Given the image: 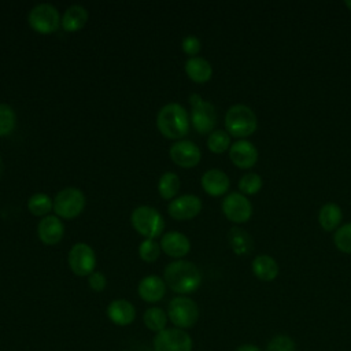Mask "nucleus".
Returning <instances> with one entry per match:
<instances>
[{"label":"nucleus","instance_id":"obj_1","mask_svg":"<svg viewBox=\"0 0 351 351\" xmlns=\"http://www.w3.org/2000/svg\"><path fill=\"white\" fill-rule=\"evenodd\" d=\"M166 285L181 295L195 292L202 284V273L197 266L189 261H174L165 269Z\"/></svg>","mask_w":351,"mask_h":351},{"label":"nucleus","instance_id":"obj_2","mask_svg":"<svg viewBox=\"0 0 351 351\" xmlns=\"http://www.w3.org/2000/svg\"><path fill=\"white\" fill-rule=\"evenodd\" d=\"M156 126L159 132L171 140L182 138L189 130V117L186 110L178 103H169L163 106L156 117Z\"/></svg>","mask_w":351,"mask_h":351},{"label":"nucleus","instance_id":"obj_3","mask_svg":"<svg viewBox=\"0 0 351 351\" xmlns=\"http://www.w3.org/2000/svg\"><path fill=\"white\" fill-rule=\"evenodd\" d=\"M225 128L229 136L245 138L258 128V118L254 110L245 104H233L225 114Z\"/></svg>","mask_w":351,"mask_h":351},{"label":"nucleus","instance_id":"obj_4","mask_svg":"<svg viewBox=\"0 0 351 351\" xmlns=\"http://www.w3.org/2000/svg\"><path fill=\"white\" fill-rule=\"evenodd\" d=\"M133 228L147 239H156L165 229V219L162 214L151 206H140L132 213Z\"/></svg>","mask_w":351,"mask_h":351},{"label":"nucleus","instance_id":"obj_5","mask_svg":"<svg viewBox=\"0 0 351 351\" xmlns=\"http://www.w3.org/2000/svg\"><path fill=\"white\" fill-rule=\"evenodd\" d=\"M167 317L176 328H192L199 319V307L195 300L186 296H176L167 307Z\"/></svg>","mask_w":351,"mask_h":351},{"label":"nucleus","instance_id":"obj_6","mask_svg":"<svg viewBox=\"0 0 351 351\" xmlns=\"http://www.w3.org/2000/svg\"><path fill=\"white\" fill-rule=\"evenodd\" d=\"M85 207V196L81 189L69 186L56 193L53 199V211L58 217L73 219L78 217Z\"/></svg>","mask_w":351,"mask_h":351},{"label":"nucleus","instance_id":"obj_7","mask_svg":"<svg viewBox=\"0 0 351 351\" xmlns=\"http://www.w3.org/2000/svg\"><path fill=\"white\" fill-rule=\"evenodd\" d=\"M189 103L192 106V126L200 134L211 133L217 125V111L214 104L203 100L199 93H192L189 96Z\"/></svg>","mask_w":351,"mask_h":351},{"label":"nucleus","instance_id":"obj_8","mask_svg":"<svg viewBox=\"0 0 351 351\" xmlns=\"http://www.w3.org/2000/svg\"><path fill=\"white\" fill-rule=\"evenodd\" d=\"M27 21L32 29L41 34H49L56 32L62 23L59 11L49 3H41L34 5L29 12Z\"/></svg>","mask_w":351,"mask_h":351},{"label":"nucleus","instance_id":"obj_9","mask_svg":"<svg viewBox=\"0 0 351 351\" xmlns=\"http://www.w3.org/2000/svg\"><path fill=\"white\" fill-rule=\"evenodd\" d=\"M192 337L180 328H166L154 337L155 351H192Z\"/></svg>","mask_w":351,"mask_h":351},{"label":"nucleus","instance_id":"obj_10","mask_svg":"<svg viewBox=\"0 0 351 351\" xmlns=\"http://www.w3.org/2000/svg\"><path fill=\"white\" fill-rule=\"evenodd\" d=\"M222 213L234 223H244L252 215V204L250 199L240 192H230L222 200Z\"/></svg>","mask_w":351,"mask_h":351},{"label":"nucleus","instance_id":"obj_11","mask_svg":"<svg viewBox=\"0 0 351 351\" xmlns=\"http://www.w3.org/2000/svg\"><path fill=\"white\" fill-rule=\"evenodd\" d=\"M69 266L77 276H89L95 271L96 255L90 245L77 243L69 252Z\"/></svg>","mask_w":351,"mask_h":351},{"label":"nucleus","instance_id":"obj_12","mask_svg":"<svg viewBox=\"0 0 351 351\" xmlns=\"http://www.w3.org/2000/svg\"><path fill=\"white\" fill-rule=\"evenodd\" d=\"M170 217L177 221L195 218L202 210V200L196 195H181L173 199L167 207Z\"/></svg>","mask_w":351,"mask_h":351},{"label":"nucleus","instance_id":"obj_13","mask_svg":"<svg viewBox=\"0 0 351 351\" xmlns=\"http://www.w3.org/2000/svg\"><path fill=\"white\" fill-rule=\"evenodd\" d=\"M169 154L171 160L181 167H193L202 159L200 148L189 140H180L174 143L170 147Z\"/></svg>","mask_w":351,"mask_h":351},{"label":"nucleus","instance_id":"obj_14","mask_svg":"<svg viewBox=\"0 0 351 351\" xmlns=\"http://www.w3.org/2000/svg\"><path fill=\"white\" fill-rule=\"evenodd\" d=\"M229 158L234 166L240 169H251L258 162V149L251 141L241 138L232 143Z\"/></svg>","mask_w":351,"mask_h":351},{"label":"nucleus","instance_id":"obj_15","mask_svg":"<svg viewBox=\"0 0 351 351\" xmlns=\"http://www.w3.org/2000/svg\"><path fill=\"white\" fill-rule=\"evenodd\" d=\"M37 234L44 244H58L64 234L63 222L58 218V215H47L38 222Z\"/></svg>","mask_w":351,"mask_h":351},{"label":"nucleus","instance_id":"obj_16","mask_svg":"<svg viewBox=\"0 0 351 351\" xmlns=\"http://www.w3.org/2000/svg\"><path fill=\"white\" fill-rule=\"evenodd\" d=\"M202 186L211 196H222L230 186L228 174L219 169H210L202 176Z\"/></svg>","mask_w":351,"mask_h":351},{"label":"nucleus","instance_id":"obj_17","mask_svg":"<svg viewBox=\"0 0 351 351\" xmlns=\"http://www.w3.org/2000/svg\"><path fill=\"white\" fill-rule=\"evenodd\" d=\"M160 250L173 258H182L191 250L189 239L180 232H167L160 239Z\"/></svg>","mask_w":351,"mask_h":351},{"label":"nucleus","instance_id":"obj_18","mask_svg":"<svg viewBox=\"0 0 351 351\" xmlns=\"http://www.w3.org/2000/svg\"><path fill=\"white\" fill-rule=\"evenodd\" d=\"M138 296L148 303L159 302L166 293V282L158 276H145L137 285Z\"/></svg>","mask_w":351,"mask_h":351},{"label":"nucleus","instance_id":"obj_19","mask_svg":"<svg viewBox=\"0 0 351 351\" xmlns=\"http://www.w3.org/2000/svg\"><path fill=\"white\" fill-rule=\"evenodd\" d=\"M110 321L118 326L130 325L136 318L134 306L126 299H115L107 307Z\"/></svg>","mask_w":351,"mask_h":351},{"label":"nucleus","instance_id":"obj_20","mask_svg":"<svg viewBox=\"0 0 351 351\" xmlns=\"http://www.w3.org/2000/svg\"><path fill=\"white\" fill-rule=\"evenodd\" d=\"M251 269H252V273L254 276L261 280V281H273L274 278H277L278 276V263L277 261L267 255V254H259L254 258L252 261V265H251Z\"/></svg>","mask_w":351,"mask_h":351},{"label":"nucleus","instance_id":"obj_21","mask_svg":"<svg viewBox=\"0 0 351 351\" xmlns=\"http://www.w3.org/2000/svg\"><path fill=\"white\" fill-rule=\"evenodd\" d=\"M343 211L337 203H325L318 211V223L326 232H333L340 226Z\"/></svg>","mask_w":351,"mask_h":351},{"label":"nucleus","instance_id":"obj_22","mask_svg":"<svg viewBox=\"0 0 351 351\" xmlns=\"http://www.w3.org/2000/svg\"><path fill=\"white\" fill-rule=\"evenodd\" d=\"M185 71L188 77L195 82H207L213 75V67L208 60L200 56L189 58L185 62Z\"/></svg>","mask_w":351,"mask_h":351},{"label":"nucleus","instance_id":"obj_23","mask_svg":"<svg viewBox=\"0 0 351 351\" xmlns=\"http://www.w3.org/2000/svg\"><path fill=\"white\" fill-rule=\"evenodd\" d=\"M228 240L230 248L237 255H247L254 248V240L250 233L239 226L230 228V230L228 232Z\"/></svg>","mask_w":351,"mask_h":351},{"label":"nucleus","instance_id":"obj_24","mask_svg":"<svg viewBox=\"0 0 351 351\" xmlns=\"http://www.w3.org/2000/svg\"><path fill=\"white\" fill-rule=\"evenodd\" d=\"M86 21H88V11L82 5L74 4L64 11L62 16V27L66 32L73 33L82 29Z\"/></svg>","mask_w":351,"mask_h":351},{"label":"nucleus","instance_id":"obj_25","mask_svg":"<svg viewBox=\"0 0 351 351\" xmlns=\"http://www.w3.org/2000/svg\"><path fill=\"white\" fill-rule=\"evenodd\" d=\"M143 319H144L145 326L149 330L158 333V332L166 329L169 317L160 307H149V308L145 310V313L143 315Z\"/></svg>","mask_w":351,"mask_h":351},{"label":"nucleus","instance_id":"obj_26","mask_svg":"<svg viewBox=\"0 0 351 351\" xmlns=\"http://www.w3.org/2000/svg\"><path fill=\"white\" fill-rule=\"evenodd\" d=\"M158 191L159 195L163 199H171L174 197L180 191V178L173 171H166L158 182Z\"/></svg>","mask_w":351,"mask_h":351},{"label":"nucleus","instance_id":"obj_27","mask_svg":"<svg viewBox=\"0 0 351 351\" xmlns=\"http://www.w3.org/2000/svg\"><path fill=\"white\" fill-rule=\"evenodd\" d=\"M53 203L51 202L49 196L47 193H34L27 200V208L33 215L43 217L52 210Z\"/></svg>","mask_w":351,"mask_h":351},{"label":"nucleus","instance_id":"obj_28","mask_svg":"<svg viewBox=\"0 0 351 351\" xmlns=\"http://www.w3.org/2000/svg\"><path fill=\"white\" fill-rule=\"evenodd\" d=\"M230 136L222 129L213 130L207 138V147L214 154H222L230 148Z\"/></svg>","mask_w":351,"mask_h":351},{"label":"nucleus","instance_id":"obj_29","mask_svg":"<svg viewBox=\"0 0 351 351\" xmlns=\"http://www.w3.org/2000/svg\"><path fill=\"white\" fill-rule=\"evenodd\" d=\"M263 181L258 173H247L239 180V189L243 195H255L262 189Z\"/></svg>","mask_w":351,"mask_h":351},{"label":"nucleus","instance_id":"obj_30","mask_svg":"<svg viewBox=\"0 0 351 351\" xmlns=\"http://www.w3.org/2000/svg\"><path fill=\"white\" fill-rule=\"evenodd\" d=\"M336 248L344 254H351V222L340 225L333 234Z\"/></svg>","mask_w":351,"mask_h":351},{"label":"nucleus","instance_id":"obj_31","mask_svg":"<svg viewBox=\"0 0 351 351\" xmlns=\"http://www.w3.org/2000/svg\"><path fill=\"white\" fill-rule=\"evenodd\" d=\"M16 117L11 106L0 103V136L10 134L15 128Z\"/></svg>","mask_w":351,"mask_h":351},{"label":"nucleus","instance_id":"obj_32","mask_svg":"<svg viewBox=\"0 0 351 351\" xmlns=\"http://www.w3.org/2000/svg\"><path fill=\"white\" fill-rule=\"evenodd\" d=\"M159 254H160V245L152 239H145L138 245V255L145 262H155L159 258Z\"/></svg>","mask_w":351,"mask_h":351},{"label":"nucleus","instance_id":"obj_33","mask_svg":"<svg viewBox=\"0 0 351 351\" xmlns=\"http://www.w3.org/2000/svg\"><path fill=\"white\" fill-rule=\"evenodd\" d=\"M266 351H296V344L292 337L277 335L267 343Z\"/></svg>","mask_w":351,"mask_h":351},{"label":"nucleus","instance_id":"obj_34","mask_svg":"<svg viewBox=\"0 0 351 351\" xmlns=\"http://www.w3.org/2000/svg\"><path fill=\"white\" fill-rule=\"evenodd\" d=\"M181 45H182L184 52H185L186 55H191V58H193L195 55H197L199 51H200V48H202L200 40H199L196 36H193V34L185 36V37L182 38Z\"/></svg>","mask_w":351,"mask_h":351},{"label":"nucleus","instance_id":"obj_35","mask_svg":"<svg viewBox=\"0 0 351 351\" xmlns=\"http://www.w3.org/2000/svg\"><path fill=\"white\" fill-rule=\"evenodd\" d=\"M88 284H89L90 289H93L96 292H101L107 285V280L100 271H93L92 274L88 276Z\"/></svg>","mask_w":351,"mask_h":351},{"label":"nucleus","instance_id":"obj_36","mask_svg":"<svg viewBox=\"0 0 351 351\" xmlns=\"http://www.w3.org/2000/svg\"><path fill=\"white\" fill-rule=\"evenodd\" d=\"M236 351H262V350L255 344H241L236 348Z\"/></svg>","mask_w":351,"mask_h":351},{"label":"nucleus","instance_id":"obj_37","mask_svg":"<svg viewBox=\"0 0 351 351\" xmlns=\"http://www.w3.org/2000/svg\"><path fill=\"white\" fill-rule=\"evenodd\" d=\"M344 5L351 11V0H346V1H344Z\"/></svg>","mask_w":351,"mask_h":351},{"label":"nucleus","instance_id":"obj_38","mask_svg":"<svg viewBox=\"0 0 351 351\" xmlns=\"http://www.w3.org/2000/svg\"><path fill=\"white\" fill-rule=\"evenodd\" d=\"M1 170H3V162H1V158H0V176H1Z\"/></svg>","mask_w":351,"mask_h":351}]
</instances>
